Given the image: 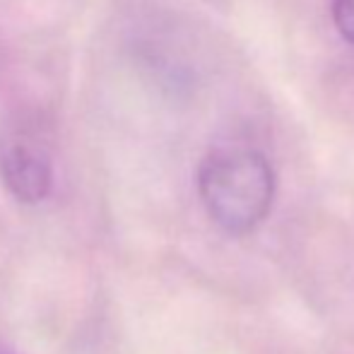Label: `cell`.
<instances>
[{
    "instance_id": "6da1fadb",
    "label": "cell",
    "mask_w": 354,
    "mask_h": 354,
    "mask_svg": "<svg viewBox=\"0 0 354 354\" xmlns=\"http://www.w3.org/2000/svg\"><path fill=\"white\" fill-rule=\"evenodd\" d=\"M198 193L222 232L248 234L275 201V171L256 149L227 147L207 154L198 171Z\"/></svg>"
},
{
    "instance_id": "7a4b0ae2",
    "label": "cell",
    "mask_w": 354,
    "mask_h": 354,
    "mask_svg": "<svg viewBox=\"0 0 354 354\" xmlns=\"http://www.w3.org/2000/svg\"><path fill=\"white\" fill-rule=\"evenodd\" d=\"M0 178L19 203L37 205L51 193L53 169L44 145L29 136H8L0 145Z\"/></svg>"
},
{
    "instance_id": "3957f363",
    "label": "cell",
    "mask_w": 354,
    "mask_h": 354,
    "mask_svg": "<svg viewBox=\"0 0 354 354\" xmlns=\"http://www.w3.org/2000/svg\"><path fill=\"white\" fill-rule=\"evenodd\" d=\"M333 22L354 46V0H333Z\"/></svg>"
},
{
    "instance_id": "277c9868",
    "label": "cell",
    "mask_w": 354,
    "mask_h": 354,
    "mask_svg": "<svg viewBox=\"0 0 354 354\" xmlns=\"http://www.w3.org/2000/svg\"><path fill=\"white\" fill-rule=\"evenodd\" d=\"M0 354H19V352H15V350H10V347H3V345H0Z\"/></svg>"
}]
</instances>
